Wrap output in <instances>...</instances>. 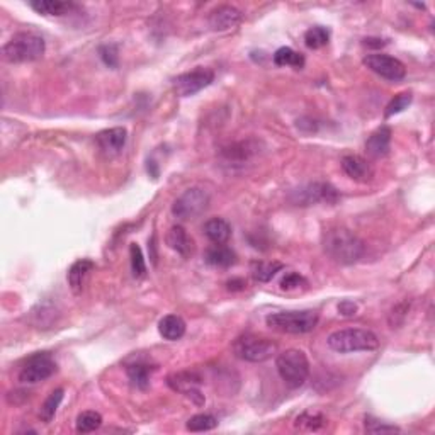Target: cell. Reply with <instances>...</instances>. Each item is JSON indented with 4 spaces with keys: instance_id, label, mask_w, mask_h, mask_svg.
I'll use <instances>...</instances> for the list:
<instances>
[{
    "instance_id": "1",
    "label": "cell",
    "mask_w": 435,
    "mask_h": 435,
    "mask_svg": "<svg viewBox=\"0 0 435 435\" xmlns=\"http://www.w3.org/2000/svg\"><path fill=\"white\" fill-rule=\"evenodd\" d=\"M323 247L335 262L351 266L366 254V245L354 231L347 228H330L323 235Z\"/></svg>"
},
{
    "instance_id": "2",
    "label": "cell",
    "mask_w": 435,
    "mask_h": 435,
    "mask_svg": "<svg viewBox=\"0 0 435 435\" xmlns=\"http://www.w3.org/2000/svg\"><path fill=\"white\" fill-rule=\"evenodd\" d=\"M327 344L331 351L340 354L369 352L379 347V338L367 328H344L328 335Z\"/></svg>"
},
{
    "instance_id": "3",
    "label": "cell",
    "mask_w": 435,
    "mask_h": 435,
    "mask_svg": "<svg viewBox=\"0 0 435 435\" xmlns=\"http://www.w3.org/2000/svg\"><path fill=\"white\" fill-rule=\"evenodd\" d=\"M45 39L34 33H17L3 45L2 56L9 63L36 62L45 55Z\"/></svg>"
},
{
    "instance_id": "4",
    "label": "cell",
    "mask_w": 435,
    "mask_h": 435,
    "mask_svg": "<svg viewBox=\"0 0 435 435\" xmlns=\"http://www.w3.org/2000/svg\"><path fill=\"white\" fill-rule=\"evenodd\" d=\"M276 367L281 379L292 390L301 388L309 376L308 357L299 349H287L281 352L276 359Z\"/></svg>"
},
{
    "instance_id": "5",
    "label": "cell",
    "mask_w": 435,
    "mask_h": 435,
    "mask_svg": "<svg viewBox=\"0 0 435 435\" xmlns=\"http://www.w3.org/2000/svg\"><path fill=\"white\" fill-rule=\"evenodd\" d=\"M318 313L311 311V309H305V311L270 313L266 322L267 327H270L276 331H281V333L303 335L315 330V327L318 325Z\"/></svg>"
},
{
    "instance_id": "6",
    "label": "cell",
    "mask_w": 435,
    "mask_h": 435,
    "mask_svg": "<svg viewBox=\"0 0 435 435\" xmlns=\"http://www.w3.org/2000/svg\"><path fill=\"white\" fill-rule=\"evenodd\" d=\"M233 352L238 359L247 362H266L277 354V344L270 338L244 335L233 344Z\"/></svg>"
},
{
    "instance_id": "7",
    "label": "cell",
    "mask_w": 435,
    "mask_h": 435,
    "mask_svg": "<svg viewBox=\"0 0 435 435\" xmlns=\"http://www.w3.org/2000/svg\"><path fill=\"white\" fill-rule=\"evenodd\" d=\"M209 192L202 187H191L176 199L172 206L174 216L180 220H194L209 208Z\"/></svg>"
},
{
    "instance_id": "8",
    "label": "cell",
    "mask_w": 435,
    "mask_h": 435,
    "mask_svg": "<svg viewBox=\"0 0 435 435\" xmlns=\"http://www.w3.org/2000/svg\"><path fill=\"white\" fill-rule=\"evenodd\" d=\"M290 199L296 206H311L318 204V202L333 204L338 201V192L337 189L325 182H311V184H306L292 191Z\"/></svg>"
},
{
    "instance_id": "9",
    "label": "cell",
    "mask_w": 435,
    "mask_h": 435,
    "mask_svg": "<svg viewBox=\"0 0 435 435\" xmlns=\"http://www.w3.org/2000/svg\"><path fill=\"white\" fill-rule=\"evenodd\" d=\"M55 371L56 362L51 357V354L39 352V354H34L33 357L27 359V362L24 364L19 373V381L24 384L41 383V381L51 377L55 374Z\"/></svg>"
},
{
    "instance_id": "10",
    "label": "cell",
    "mask_w": 435,
    "mask_h": 435,
    "mask_svg": "<svg viewBox=\"0 0 435 435\" xmlns=\"http://www.w3.org/2000/svg\"><path fill=\"white\" fill-rule=\"evenodd\" d=\"M215 80V72L211 69H202L198 67L196 70L187 73H182L174 80V91L179 97H191V95L198 94L202 89L211 85Z\"/></svg>"
},
{
    "instance_id": "11",
    "label": "cell",
    "mask_w": 435,
    "mask_h": 435,
    "mask_svg": "<svg viewBox=\"0 0 435 435\" xmlns=\"http://www.w3.org/2000/svg\"><path fill=\"white\" fill-rule=\"evenodd\" d=\"M364 65L369 70H373L374 73H377L379 77L386 78L390 82H398L401 78H405L406 69L398 58L390 55H384V53H373V55H367L364 58Z\"/></svg>"
},
{
    "instance_id": "12",
    "label": "cell",
    "mask_w": 435,
    "mask_h": 435,
    "mask_svg": "<svg viewBox=\"0 0 435 435\" xmlns=\"http://www.w3.org/2000/svg\"><path fill=\"white\" fill-rule=\"evenodd\" d=\"M167 383H169V386L172 388L174 391L191 398L196 405H204V395L199 390L202 379L196 373L185 371V373L170 374V376L167 377Z\"/></svg>"
},
{
    "instance_id": "13",
    "label": "cell",
    "mask_w": 435,
    "mask_h": 435,
    "mask_svg": "<svg viewBox=\"0 0 435 435\" xmlns=\"http://www.w3.org/2000/svg\"><path fill=\"white\" fill-rule=\"evenodd\" d=\"M242 21V12L233 5H220L215 10L209 12L208 23L209 27L217 33L231 30V27L238 26Z\"/></svg>"
},
{
    "instance_id": "14",
    "label": "cell",
    "mask_w": 435,
    "mask_h": 435,
    "mask_svg": "<svg viewBox=\"0 0 435 435\" xmlns=\"http://www.w3.org/2000/svg\"><path fill=\"white\" fill-rule=\"evenodd\" d=\"M128 140V131L126 128H109V130L101 131V133L95 137V141H97L99 148L106 153H119L121 150L124 148Z\"/></svg>"
},
{
    "instance_id": "15",
    "label": "cell",
    "mask_w": 435,
    "mask_h": 435,
    "mask_svg": "<svg viewBox=\"0 0 435 435\" xmlns=\"http://www.w3.org/2000/svg\"><path fill=\"white\" fill-rule=\"evenodd\" d=\"M342 169L352 180L357 182H367L373 179L374 176L373 167L369 165V162L359 155H345L342 158Z\"/></svg>"
},
{
    "instance_id": "16",
    "label": "cell",
    "mask_w": 435,
    "mask_h": 435,
    "mask_svg": "<svg viewBox=\"0 0 435 435\" xmlns=\"http://www.w3.org/2000/svg\"><path fill=\"white\" fill-rule=\"evenodd\" d=\"M391 146V128L381 126L367 138L366 141V152L367 155L373 158H381L386 156Z\"/></svg>"
},
{
    "instance_id": "17",
    "label": "cell",
    "mask_w": 435,
    "mask_h": 435,
    "mask_svg": "<svg viewBox=\"0 0 435 435\" xmlns=\"http://www.w3.org/2000/svg\"><path fill=\"white\" fill-rule=\"evenodd\" d=\"M165 240L167 245L182 257H191L194 254V240L189 237L185 228L180 226V224H176V226L170 228Z\"/></svg>"
},
{
    "instance_id": "18",
    "label": "cell",
    "mask_w": 435,
    "mask_h": 435,
    "mask_svg": "<svg viewBox=\"0 0 435 435\" xmlns=\"http://www.w3.org/2000/svg\"><path fill=\"white\" fill-rule=\"evenodd\" d=\"M257 143L255 141H238V143H233L226 148H223L221 155L226 160L228 163H233V165H240V163L248 162L252 156L257 153Z\"/></svg>"
},
{
    "instance_id": "19",
    "label": "cell",
    "mask_w": 435,
    "mask_h": 435,
    "mask_svg": "<svg viewBox=\"0 0 435 435\" xmlns=\"http://www.w3.org/2000/svg\"><path fill=\"white\" fill-rule=\"evenodd\" d=\"M94 267H95V263L89 259L77 260V262H75L73 266L70 267L67 279H69V284H70V287H72L73 292H80L82 290H84L85 279H87L89 274L94 270Z\"/></svg>"
},
{
    "instance_id": "20",
    "label": "cell",
    "mask_w": 435,
    "mask_h": 435,
    "mask_svg": "<svg viewBox=\"0 0 435 435\" xmlns=\"http://www.w3.org/2000/svg\"><path fill=\"white\" fill-rule=\"evenodd\" d=\"M204 235L215 245H223L230 240L231 226L223 217H211L204 223Z\"/></svg>"
},
{
    "instance_id": "21",
    "label": "cell",
    "mask_w": 435,
    "mask_h": 435,
    "mask_svg": "<svg viewBox=\"0 0 435 435\" xmlns=\"http://www.w3.org/2000/svg\"><path fill=\"white\" fill-rule=\"evenodd\" d=\"M204 260L213 267H220V269H226L237 262V254L231 250L226 245H213L206 250Z\"/></svg>"
},
{
    "instance_id": "22",
    "label": "cell",
    "mask_w": 435,
    "mask_h": 435,
    "mask_svg": "<svg viewBox=\"0 0 435 435\" xmlns=\"http://www.w3.org/2000/svg\"><path fill=\"white\" fill-rule=\"evenodd\" d=\"M158 331L165 340H179L185 333V322L177 315H167L160 320Z\"/></svg>"
},
{
    "instance_id": "23",
    "label": "cell",
    "mask_w": 435,
    "mask_h": 435,
    "mask_svg": "<svg viewBox=\"0 0 435 435\" xmlns=\"http://www.w3.org/2000/svg\"><path fill=\"white\" fill-rule=\"evenodd\" d=\"M30 5L43 16H65L75 9V3L62 2V0H38V2H31Z\"/></svg>"
},
{
    "instance_id": "24",
    "label": "cell",
    "mask_w": 435,
    "mask_h": 435,
    "mask_svg": "<svg viewBox=\"0 0 435 435\" xmlns=\"http://www.w3.org/2000/svg\"><path fill=\"white\" fill-rule=\"evenodd\" d=\"M153 371H155V367L148 366V364H143V362H137V364L128 366L126 373H128V377H130V381L134 384V386L140 388V390H145V388L150 384V376H152Z\"/></svg>"
},
{
    "instance_id": "25",
    "label": "cell",
    "mask_w": 435,
    "mask_h": 435,
    "mask_svg": "<svg viewBox=\"0 0 435 435\" xmlns=\"http://www.w3.org/2000/svg\"><path fill=\"white\" fill-rule=\"evenodd\" d=\"M274 63L277 67H294V69H303L305 65V56L301 53L294 51L290 46H283L277 49L272 56Z\"/></svg>"
},
{
    "instance_id": "26",
    "label": "cell",
    "mask_w": 435,
    "mask_h": 435,
    "mask_svg": "<svg viewBox=\"0 0 435 435\" xmlns=\"http://www.w3.org/2000/svg\"><path fill=\"white\" fill-rule=\"evenodd\" d=\"M63 393H65V391H63L62 388L51 391V395H49V397L45 399V403L41 405V410H39V419H41L45 423H49L53 419H55L56 410H58L60 403H62L63 399Z\"/></svg>"
},
{
    "instance_id": "27",
    "label": "cell",
    "mask_w": 435,
    "mask_h": 435,
    "mask_svg": "<svg viewBox=\"0 0 435 435\" xmlns=\"http://www.w3.org/2000/svg\"><path fill=\"white\" fill-rule=\"evenodd\" d=\"M327 423V419L322 415L320 412H311V410H306L301 415L296 419V429L301 430H308V432H313V430H320L323 425Z\"/></svg>"
},
{
    "instance_id": "28",
    "label": "cell",
    "mask_w": 435,
    "mask_h": 435,
    "mask_svg": "<svg viewBox=\"0 0 435 435\" xmlns=\"http://www.w3.org/2000/svg\"><path fill=\"white\" fill-rule=\"evenodd\" d=\"M101 425H102L101 413L92 412V410H89V412H82L80 415L77 416V432L80 434L94 432V430H97Z\"/></svg>"
},
{
    "instance_id": "29",
    "label": "cell",
    "mask_w": 435,
    "mask_h": 435,
    "mask_svg": "<svg viewBox=\"0 0 435 435\" xmlns=\"http://www.w3.org/2000/svg\"><path fill=\"white\" fill-rule=\"evenodd\" d=\"M217 420L209 413H198V415L191 416L187 422V430L191 432H209V430L216 429Z\"/></svg>"
},
{
    "instance_id": "30",
    "label": "cell",
    "mask_w": 435,
    "mask_h": 435,
    "mask_svg": "<svg viewBox=\"0 0 435 435\" xmlns=\"http://www.w3.org/2000/svg\"><path fill=\"white\" fill-rule=\"evenodd\" d=\"M283 267V263L279 262H255L254 267H252V272H254V277L257 281H260V283H269Z\"/></svg>"
},
{
    "instance_id": "31",
    "label": "cell",
    "mask_w": 435,
    "mask_h": 435,
    "mask_svg": "<svg viewBox=\"0 0 435 435\" xmlns=\"http://www.w3.org/2000/svg\"><path fill=\"white\" fill-rule=\"evenodd\" d=\"M328 41H330V31H328L327 27L315 26L305 33L306 46L311 49L323 48V46L328 45Z\"/></svg>"
},
{
    "instance_id": "32",
    "label": "cell",
    "mask_w": 435,
    "mask_h": 435,
    "mask_svg": "<svg viewBox=\"0 0 435 435\" xmlns=\"http://www.w3.org/2000/svg\"><path fill=\"white\" fill-rule=\"evenodd\" d=\"M130 257H131V272L137 279H141L146 274V263L141 248L137 244L130 245Z\"/></svg>"
},
{
    "instance_id": "33",
    "label": "cell",
    "mask_w": 435,
    "mask_h": 435,
    "mask_svg": "<svg viewBox=\"0 0 435 435\" xmlns=\"http://www.w3.org/2000/svg\"><path fill=\"white\" fill-rule=\"evenodd\" d=\"M412 99H413V95L410 94V92H403V94H398L397 97H395L393 101L388 104L386 110H384V116L391 117V116H395V114H399L401 110H405L410 104H412Z\"/></svg>"
},
{
    "instance_id": "34",
    "label": "cell",
    "mask_w": 435,
    "mask_h": 435,
    "mask_svg": "<svg viewBox=\"0 0 435 435\" xmlns=\"http://www.w3.org/2000/svg\"><path fill=\"white\" fill-rule=\"evenodd\" d=\"M366 430L369 434H393V432H399L398 427L390 425V423L379 422V420H374L373 416H366Z\"/></svg>"
},
{
    "instance_id": "35",
    "label": "cell",
    "mask_w": 435,
    "mask_h": 435,
    "mask_svg": "<svg viewBox=\"0 0 435 435\" xmlns=\"http://www.w3.org/2000/svg\"><path fill=\"white\" fill-rule=\"evenodd\" d=\"M99 55H101L102 62L109 67V69H116L119 63V53H117L116 45H104L99 48Z\"/></svg>"
},
{
    "instance_id": "36",
    "label": "cell",
    "mask_w": 435,
    "mask_h": 435,
    "mask_svg": "<svg viewBox=\"0 0 435 435\" xmlns=\"http://www.w3.org/2000/svg\"><path fill=\"white\" fill-rule=\"evenodd\" d=\"M303 284H306V279L298 272H290L283 281H281V287L287 291L296 290V287L303 286Z\"/></svg>"
},
{
    "instance_id": "37",
    "label": "cell",
    "mask_w": 435,
    "mask_h": 435,
    "mask_svg": "<svg viewBox=\"0 0 435 435\" xmlns=\"http://www.w3.org/2000/svg\"><path fill=\"white\" fill-rule=\"evenodd\" d=\"M357 305L354 301H349V299H345V301H342L338 305V313L342 316H355L357 315Z\"/></svg>"
},
{
    "instance_id": "38",
    "label": "cell",
    "mask_w": 435,
    "mask_h": 435,
    "mask_svg": "<svg viewBox=\"0 0 435 435\" xmlns=\"http://www.w3.org/2000/svg\"><path fill=\"white\" fill-rule=\"evenodd\" d=\"M388 41H384V39H379V38H366L364 39V46H369V48H383V46H386Z\"/></svg>"
},
{
    "instance_id": "39",
    "label": "cell",
    "mask_w": 435,
    "mask_h": 435,
    "mask_svg": "<svg viewBox=\"0 0 435 435\" xmlns=\"http://www.w3.org/2000/svg\"><path fill=\"white\" fill-rule=\"evenodd\" d=\"M245 283L242 279H233L228 283V290L230 291H238V290H244Z\"/></svg>"
}]
</instances>
